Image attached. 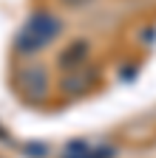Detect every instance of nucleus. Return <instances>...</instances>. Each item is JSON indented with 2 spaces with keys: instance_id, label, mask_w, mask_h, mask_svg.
Returning <instances> with one entry per match:
<instances>
[{
  "instance_id": "obj_1",
  "label": "nucleus",
  "mask_w": 156,
  "mask_h": 158,
  "mask_svg": "<svg viewBox=\"0 0 156 158\" xmlns=\"http://www.w3.org/2000/svg\"><path fill=\"white\" fill-rule=\"evenodd\" d=\"M60 31H63L60 17H54L48 11H34L23 23V28L17 31L14 48L20 54H40L46 45H51L54 40L60 37Z\"/></svg>"
},
{
  "instance_id": "obj_2",
  "label": "nucleus",
  "mask_w": 156,
  "mask_h": 158,
  "mask_svg": "<svg viewBox=\"0 0 156 158\" xmlns=\"http://www.w3.org/2000/svg\"><path fill=\"white\" fill-rule=\"evenodd\" d=\"M17 85H20V93L29 99V102H40L48 93V76L40 65H29L17 73Z\"/></svg>"
},
{
  "instance_id": "obj_3",
  "label": "nucleus",
  "mask_w": 156,
  "mask_h": 158,
  "mask_svg": "<svg viewBox=\"0 0 156 158\" xmlns=\"http://www.w3.org/2000/svg\"><path fill=\"white\" fill-rule=\"evenodd\" d=\"M116 155V150H111V147H88L85 141H74L68 150H65V158H114Z\"/></svg>"
},
{
  "instance_id": "obj_4",
  "label": "nucleus",
  "mask_w": 156,
  "mask_h": 158,
  "mask_svg": "<svg viewBox=\"0 0 156 158\" xmlns=\"http://www.w3.org/2000/svg\"><path fill=\"white\" fill-rule=\"evenodd\" d=\"M85 56H88V43H85V40H77V43H74L68 51H63L60 65H63V68H68V71H74V68L80 65Z\"/></svg>"
},
{
  "instance_id": "obj_5",
  "label": "nucleus",
  "mask_w": 156,
  "mask_h": 158,
  "mask_svg": "<svg viewBox=\"0 0 156 158\" xmlns=\"http://www.w3.org/2000/svg\"><path fill=\"white\" fill-rule=\"evenodd\" d=\"M63 6H68V9H82V6H88V3H94V0H60Z\"/></svg>"
}]
</instances>
